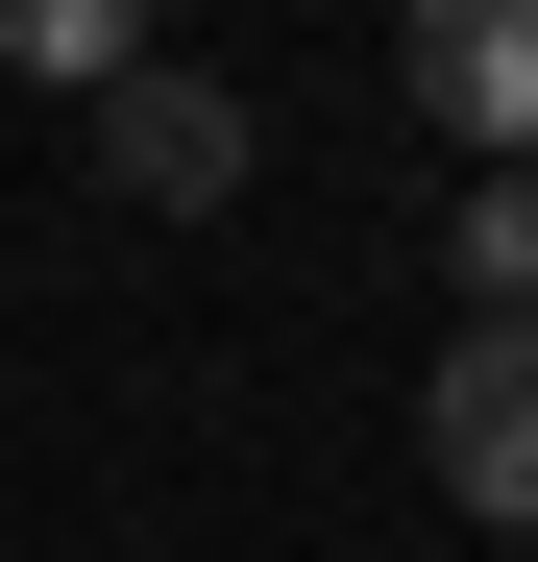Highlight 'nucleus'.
<instances>
[{
    "instance_id": "1",
    "label": "nucleus",
    "mask_w": 538,
    "mask_h": 562,
    "mask_svg": "<svg viewBox=\"0 0 538 562\" xmlns=\"http://www.w3.org/2000/svg\"><path fill=\"white\" fill-rule=\"evenodd\" d=\"M416 440H440V490H466L490 538H538V318H466V342H440Z\"/></svg>"
},
{
    "instance_id": "2",
    "label": "nucleus",
    "mask_w": 538,
    "mask_h": 562,
    "mask_svg": "<svg viewBox=\"0 0 538 562\" xmlns=\"http://www.w3.org/2000/svg\"><path fill=\"white\" fill-rule=\"evenodd\" d=\"M99 196H147V221H221L245 196V99H221V74H99Z\"/></svg>"
},
{
    "instance_id": "3",
    "label": "nucleus",
    "mask_w": 538,
    "mask_h": 562,
    "mask_svg": "<svg viewBox=\"0 0 538 562\" xmlns=\"http://www.w3.org/2000/svg\"><path fill=\"white\" fill-rule=\"evenodd\" d=\"M416 99L490 171H538V0H416Z\"/></svg>"
},
{
    "instance_id": "4",
    "label": "nucleus",
    "mask_w": 538,
    "mask_h": 562,
    "mask_svg": "<svg viewBox=\"0 0 538 562\" xmlns=\"http://www.w3.org/2000/svg\"><path fill=\"white\" fill-rule=\"evenodd\" d=\"M171 0H0V74H49V99H99V74H147Z\"/></svg>"
},
{
    "instance_id": "5",
    "label": "nucleus",
    "mask_w": 538,
    "mask_h": 562,
    "mask_svg": "<svg viewBox=\"0 0 538 562\" xmlns=\"http://www.w3.org/2000/svg\"><path fill=\"white\" fill-rule=\"evenodd\" d=\"M466 318H538V171L466 196Z\"/></svg>"
}]
</instances>
